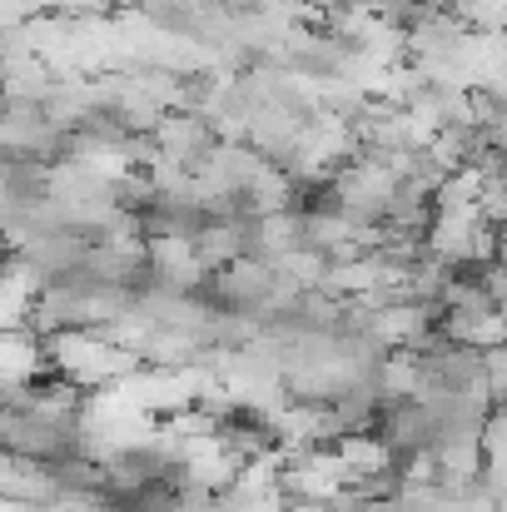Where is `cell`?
Returning <instances> with one entry per match:
<instances>
[{
    "mask_svg": "<svg viewBox=\"0 0 507 512\" xmlns=\"http://www.w3.org/2000/svg\"><path fill=\"white\" fill-rule=\"evenodd\" d=\"M45 343V363H55V378L75 383L80 393H100V388H115L120 378H130L140 368L135 353L115 348L100 329H60Z\"/></svg>",
    "mask_w": 507,
    "mask_h": 512,
    "instance_id": "cell-1",
    "label": "cell"
},
{
    "mask_svg": "<svg viewBox=\"0 0 507 512\" xmlns=\"http://www.w3.org/2000/svg\"><path fill=\"white\" fill-rule=\"evenodd\" d=\"M438 334L453 343V348H468V353H498L507 348V319L498 314V304H468V309H443V324Z\"/></svg>",
    "mask_w": 507,
    "mask_h": 512,
    "instance_id": "cell-2",
    "label": "cell"
},
{
    "mask_svg": "<svg viewBox=\"0 0 507 512\" xmlns=\"http://www.w3.org/2000/svg\"><path fill=\"white\" fill-rule=\"evenodd\" d=\"M334 453H338V463L348 468V483L353 488L398 473V453L378 433H343V438H334Z\"/></svg>",
    "mask_w": 507,
    "mask_h": 512,
    "instance_id": "cell-3",
    "label": "cell"
},
{
    "mask_svg": "<svg viewBox=\"0 0 507 512\" xmlns=\"http://www.w3.org/2000/svg\"><path fill=\"white\" fill-rule=\"evenodd\" d=\"M498 269H507V224L498 229Z\"/></svg>",
    "mask_w": 507,
    "mask_h": 512,
    "instance_id": "cell-4",
    "label": "cell"
}]
</instances>
